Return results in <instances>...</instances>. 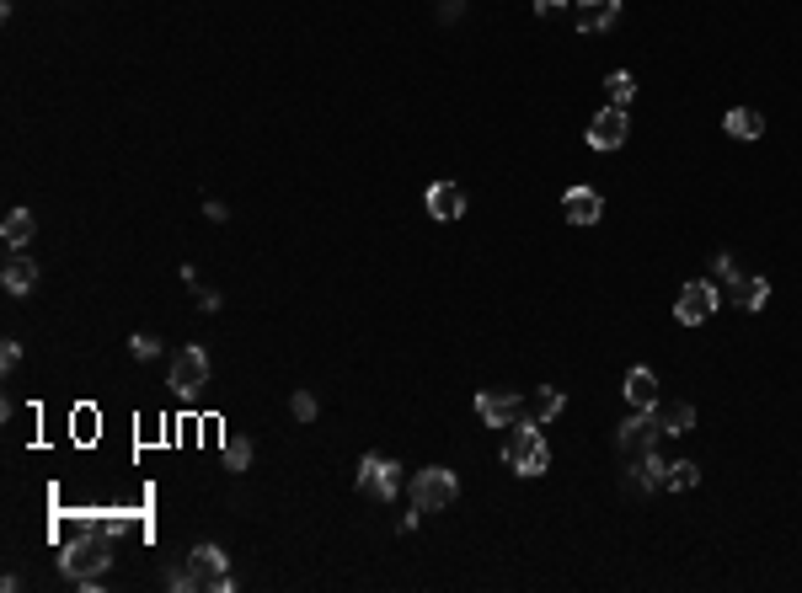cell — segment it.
Returning a JSON list of instances; mask_svg holds the SVG:
<instances>
[{
  "label": "cell",
  "instance_id": "24",
  "mask_svg": "<svg viewBox=\"0 0 802 593\" xmlns=\"http://www.w3.org/2000/svg\"><path fill=\"white\" fill-rule=\"evenodd\" d=\"M246 465H252V439H236V433H230L225 439V471H246Z\"/></svg>",
  "mask_w": 802,
  "mask_h": 593
},
{
  "label": "cell",
  "instance_id": "3",
  "mask_svg": "<svg viewBox=\"0 0 802 593\" xmlns=\"http://www.w3.org/2000/svg\"><path fill=\"white\" fill-rule=\"evenodd\" d=\"M460 497V481L455 471H444V465H428V471L412 476V508L418 513H439V508H450Z\"/></svg>",
  "mask_w": 802,
  "mask_h": 593
},
{
  "label": "cell",
  "instance_id": "25",
  "mask_svg": "<svg viewBox=\"0 0 802 593\" xmlns=\"http://www.w3.org/2000/svg\"><path fill=\"white\" fill-rule=\"evenodd\" d=\"M289 412H295L300 423H316V396L311 390H295V396H289Z\"/></svg>",
  "mask_w": 802,
  "mask_h": 593
},
{
  "label": "cell",
  "instance_id": "27",
  "mask_svg": "<svg viewBox=\"0 0 802 593\" xmlns=\"http://www.w3.org/2000/svg\"><path fill=\"white\" fill-rule=\"evenodd\" d=\"M129 348H134V358H156V353H161V342L150 337V332H140V337L129 342Z\"/></svg>",
  "mask_w": 802,
  "mask_h": 593
},
{
  "label": "cell",
  "instance_id": "5",
  "mask_svg": "<svg viewBox=\"0 0 802 593\" xmlns=\"http://www.w3.org/2000/svg\"><path fill=\"white\" fill-rule=\"evenodd\" d=\"M658 439H663V428H658L653 407H647V412H637V407H631V417L621 423V433H615V444H621V455H626V460L653 455V449H658Z\"/></svg>",
  "mask_w": 802,
  "mask_h": 593
},
{
  "label": "cell",
  "instance_id": "30",
  "mask_svg": "<svg viewBox=\"0 0 802 593\" xmlns=\"http://www.w3.org/2000/svg\"><path fill=\"white\" fill-rule=\"evenodd\" d=\"M562 11V0H535V17H557Z\"/></svg>",
  "mask_w": 802,
  "mask_h": 593
},
{
  "label": "cell",
  "instance_id": "28",
  "mask_svg": "<svg viewBox=\"0 0 802 593\" xmlns=\"http://www.w3.org/2000/svg\"><path fill=\"white\" fill-rule=\"evenodd\" d=\"M0 364L17 369V364H22V342H0Z\"/></svg>",
  "mask_w": 802,
  "mask_h": 593
},
{
  "label": "cell",
  "instance_id": "9",
  "mask_svg": "<svg viewBox=\"0 0 802 593\" xmlns=\"http://www.w3.org/2000/svg\"><path fill=\"white\" fill-rule=\"evenodd\" d=\"M626 129H631V118H626V107H599L594 123H589V150H621L626 145Z\"/></svg>",
  "mask_w": 802,
  "mask_h": 593
},
{
  "label": "cell",
  "instance_id": "2",
  "mask_svg": "<svg viewBox=\"0 0 802 593\" xmlns=\"http://www.w3.org/2000/svg\"><path fill=\"white\" fill-rule=\"evenodd\" d=\"M107 561H113V556H107V540H102V535H86V540L65 545V556H59V572L75 577V583H81L86 593H97V588H102L97 577H102Z\"/></svg>",
  "mask_w": 802,
  "mask_h": 593
},
{
  "label": "cell",
  "instance_id": "22",
  "mask_svg": "<svg viewBox=\"0 0 802 593\" xmlns=\"http://www.w3.org/2000/svg\"><path fill=\"white\" fill-rule=\"evenodd\" d=\"M605 91L615 107H631V97H637V81H631V70H610L605 75Z\"/></svg>",
  "mask_w": 802,
  "mask_h": 593
},
{
  "label": "cell",
  "instance_id": "26",
  "mask_svg": "<svg viewBox=\"0 0 802 593\" xmlns=\"http://www.w3.org/2000/svg\"><path fill=\"white\" fill-rule=\"evenodd\" d=\"M733 273H738V268H733V257H728V252H717V257H712V284H728Z\"/></svg>",
  "mask_w": 802,
  "mask_h": 593
},
{
  "label": "cell",
  "instance_id": "18",
  "mask_svg": "<svg viewBox=\"0 0 802 593\" xmlns=\"http://www.w3.org/2000/svg\"><path fill=\"white\" fill-rule=\"evenodd\" d=\"M626 401H631V407H637V412H647V407H658V374L653 369H626Z\"/></svg>",
  "mask_w": 802,
  "mask_h": 593
},
{
  "label": "cell",
  "instance_id": "20",
  "mask_svg": "<svg viewBox=\"0 0 802 593\" xmlns=\"http://www.w3.org/2000/svg\"><path fill=\"white\" fill-rule=\"evenodd\" d=\"M33 284H38V262L33 257H11L6 262V289L11 294H33Z\"/></svg>",
  "mask_w": 802,
  "mask_h": 593
},
{
  "label": "cell",
  "instance_id": "23",
  "mask_svg": "<svg viewBox=\"0 0 802 593\" xmlns=\"http://www.w3.org/2000/svg\"><path fill=\"white\" fill-rule=\"evenodd\" d=\"M701 481V465L696 460H674L669 465V492H690Z\"/></svg>",
  "mask_w": 802,
  "mask_h": 593
},
{
  "label": "cell",
  "instance_id": "10",
  "mask_svg": "<svg viewBox=\"0 0 802 593\" xmlns=\"http://www.w3.org/2000/svg\"><path fill=\"white\" fill-rule=\"evenodd\" d=\"M519 412H524V401L503 396V390H482V396H476V417H482L487 428H514Z\"/></svg>",
  "mask_w": 802,
  "mask_h": 593
},
{
  "label": "cell",
  "instance_id": "1",
  "mask_svg": "<svg viewBox=\"0 0 802 593\" xmlns=\"http://www.w3.org/2000/svg\"><path fill=\"white\" fill-rule=\"evenodd\" d=\"M503 465L514 476H546L551 471V449H546V433L535 428V423H514V433L503 439Z\"/></svg>",
  "mask_w": 802,
  "mask_h": 593
},
{
  "label": "cell",
  "instance_id": "17",
  "mask_svg": "<svg viewBox=\"0 0 802 593\" xmlns=\"http://www.w3.org/2000/svg\"><path fill=\"white\" fill-rule=\"evenodd\" d=\"M626 487H637V492H658V487H669V465L658 460V449H653V455H642V460H631Z\"/></svg>",
  "mask_w": 802,
  "mask_h": 593
},
{
  "label": "cell",
  "instance_id": "14",
  "mask_svg": "<svg viewBox=\"0 0 802 593\" xmlns=\"http://www.w3.org/2000/svg\"><path fill=\"white\" fill-rule=\"evenodd\" d=\"M621 22V0H578V27L583 33H610Z\"/></svg>",
  "mask_w": 802,
  "mask_h": 593
},
{
  "label": "cell",
  "instance_id": "29",
  "mask_svg": "<svg viewBox=\"0 0 802 593\" xmlns=\"http://www.w3.org/2000/svg\"><path fill=\"white\" fill-rule=\"evenodd\" d=\"M198 310H220V294H214V289H198Z\"/></svg>",
  "mask_w": 802,
  "mask_h": 593
},
{
  "label": "cell",
  "instance_id": "8",
  "mask_svg": "<svg viewBox=\"0 0 802 593\" xmlns=\"http://www.w3.org/2000/svg\"><path fill=\"white\" fill-rule=\"evenodd\" d=\"M204 385H209V353H204V348H182V353L172 358V390H177L182 401H193Z\"/></svg>",
  "mask_w": 802,
  "mask_h": 593
},
{
  "label": "cell",
  "instance_id": "7",
  "mask_svg": "<svg viewBox=\"0 0 802 593\" xmlns=\"http://www.w3.org/2000/svg\"><path fill=\"white\" fill-rule=\"evenodd\" d=\"M717 284L712 278H696V284H685L680 289V300H674V321L680 326H701V321H712V310H717Z\"/></svg>",
  "mask_w": 802,
  "mask_h": 593
},
{
  "label": "cell",
  "instance_id": "15",
  "mask_svg": "<svg viewBox=\"0 0 802 593\" xmlns=\"http://www.w3.org/2000/svg\"><path fill=\"white\" fill-rule=\"evenodd\" d=\"M428 214H434V220H460V214H466V193H460V182H434V187H428Z\"/></svg>",
  "mask_w": 802,
  "mask_h": 593
},
{
  "label": "cell",
  "instance_id": "21",
  "mask_svg": "<svg viewBox=\"0 0 802 593\" xmlns=\"http://www.w3.org/2000/svg\"><path fill=\"white\" fill-rule=\"evenodd\" d=\"M728 134H733V139H760V134H765V118L754 113V107H733V113H728Z\"/></svg>",
  "mask_w": 802,
  "mask_h": 593
},
{
  "label": "cell",
  "instance_id": "4",
  "mask_svg": "<svg viewBox=\"0 0 802 593\" xmlns=\"http://www.w3.org/2000/svg\"><path fill=\"white\" fill-rule=\"evenodd\" d=\"M188 572H193V583L204 593H230V588H236V577H230V561H225L220 545H193V551H188Z\"/></svg>",
  "mask_w": 802,
  "mask_h": 593
},
{
  "label": "cell",
  "instance_id": "6",
  "mask_svg": "<svg viewBox=\"0 0 802 593\" xmlns=\"http://www.w3.org/2000/svg\"><path fill=\"white\" fill-rule=\"evenodd\" d=\"M359 492L375 497V503H391V497L401 492V465L385 460V455H364L359 460Z\"/></svg>",
  "mask_w": 802,
  "mask_h": 593
},
{
  "label": "cell",
  "instance_id": "11",
  "mask_svg": "<svg viewBox=\"0 0 802 593\" xmlns=\"http://www.w3.org/2000/svg\"><path fill=\"white\" fill-rule=\"evenodd\" d=\"M562 214H567V225H594L599 214H605V198H599L594 187H567V193H562Z\"/></svg>",
  "mask_w": 802,
  "mask_h": 593
},
{
  "label": "cell",
  "instance_id": "16",
  "mask_svg": "<svg viewBox=\"0 0 802 593\" xmlns=\"http://www.w3.org/2000/svg\"><path fill=\"white\" fill-rule=\"evenodd\" d=\"M653 417H658V428H663V439H680V433H690L696 428V407H690V401H663L658 396V407H653Z\"/></svg>",
  "mask_w": 802,
  "mask_h": 593
},
{
  "label": "cell",
  "instance_id": "13",
  "mask_svg": "<svg viewBox=\"0 0 802 593\" xmlns=\"http://www.w3.org/2000/svg\"><path fill=\"white\" fill-rule=\"evenodd\" d=\"M722 294L738 305V310H765V300H770V284L765 278H744V273H733L728 284H722Z\"/></svg>",
  "mask_w": 802,
  "mask_h": 593
},
{
  "label": "cell",
  "instance_id": "19",
  "mask_svg": "<svg viewBox=\"0 0 802 593\" xmlns=\"http://www.w3.org/2000/svg\"><path fill=\"white\" fill-rule=\"evenodd\" d=\"M33 230H38L33 209H11V214H6V225H0V241H6L11 252H22V246L33 241Z\"/></svg>",
  "mask_w": 802,
  "mask_h": 593
},
{
  "label": "cell",
  "instance_id": "12",
  "mask_svg": "<svg viewBox=\"0 0 802 593\" xmlns=\"http://www.w3.org/2000/svg\"><path fill=\"white\" fill-rule=\"evenodd\" d=\"M567 407V396H562V390L557 385H541V390H535V396H524V423H535V428H546L551 423V417H557Z\"/></svg>",
  "mask_w": 802,
  "mask_h": 593
}]
</instances>
